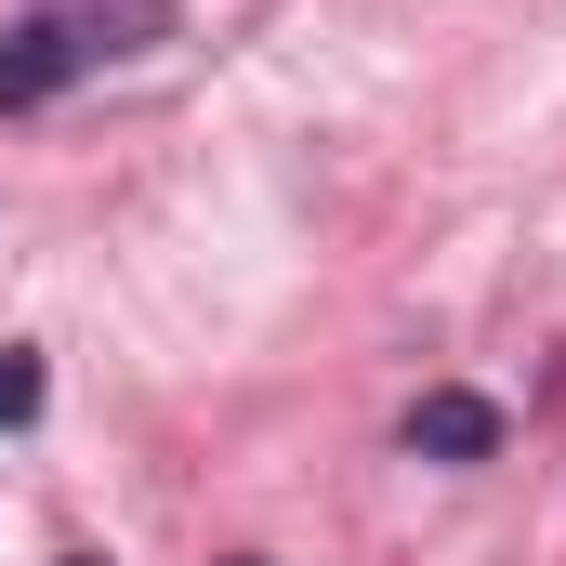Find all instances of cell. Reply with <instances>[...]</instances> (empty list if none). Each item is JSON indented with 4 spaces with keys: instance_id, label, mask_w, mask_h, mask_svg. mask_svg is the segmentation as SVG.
Here are the masks:
<instances>
[{
    "instance_id": "cell-4",
    "label": "cell",
    "mask_w": 566,
    "mask_h": 566,
    "mask_svg": "<svg viewBox=\"0 0 566 566\" xmlns=\"http://www.w3.org/2000/svg\"><path fill=\"white\" fill-rule=\"evenodd\" d=\"M53 566H106V554H53Z\"/></svg>"
},
{
    "instance_id": "cell-3",
    "label": "cell",
    "mask_w": 566,
    "mask_h": 566,
    "mask_svg": "<svg viewBox=\"0 0 566 566\" xmlns=\"http://www.w3.org/2000/svg\"><path fill=\"white\" fill-rule=\"evenodd\" d=\"M40 396H53V382H40V356H27V343H0V434L40 422Z\"/></svg>"
},
{
    "instance_id": "cell-2",
    "label": "cell",
    "mask_w": 566,
    "mask_h": 566,
    "mask_svg": "<svg viewBox=\"0 0 566 566\" xmlns=\"http://www.w3.org/2000/svg\"><path fill=\"white\" fill-rule=\"evenodd\" d=\"M409 448H422V461H488V448H501V409L448 382V396H422V409H409Z\"/></svg>"
},
{
    "instance_id": "cell-1",
    "label": "cell",
    "mask_w": 566,
    "mask_h": 566,
    "mask_svg": "<svg viewBox=\"0 0 566 566\" xmlns=\"http://www.w3.org/2000/svg\"><path fill=\"white\" fill-rule=\"evenodd\" d=\"M145 40H158V0H133V13H93V0H66V13H27V27L0 40V119L53 106L80 66H106V53H145Z\"/></svg>"
}]
</instances>
